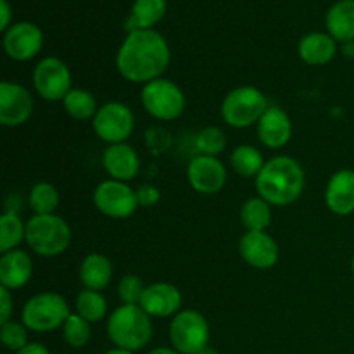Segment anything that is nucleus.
<instances>
[{"mask_svg": "<svg viewBox=\"0 0 354 354\" xmlns=\"http://www.w3.org/2000/svg\"><path fill=\"white\" fill-rule=\"evenodd\" d=\"M168 41L154 30H135L128 33L116 55V68L131 83L154 82L162 78L169 64Z\"/></svg>", "mask_w": 354, "mask_h": 354, "instance_id": "obj_1", "label": "nucleus"}, {"mask_svg": "<svg viewBox=\"0 0 354 354\" xmlns=\"http://www.w3.org/2000/svg\"><path fill=\"white\" fill-rule=\"evenodd\" d=\"M304 169L290 156H277L266 161L256 176V190L270 206H289L296 203L304 190Z\"/></svg>", "mask_w": 354, "mask_h": 354, "instance_id": "obj_2", "label": "nucleus"}, {"mask_svg": "<svg viewBox=\"0 0 354 354\" xmlns=\"http://www.w3.org/2000/svg\"><path fill=\"white\" fill-rule=\"evenodd\" d=\"M152 318L137 304H121L107 320V335L116 348L140 351L151 342Z\"/></svg>", "mask_w": 354, "mask_h": 354, "instance_id": "obj_3", "label": "nucleus"}, {"mask_svg": "<svg viewBox=\"0 0 354 354\" xmlns=\"http://www.w3.org/2000/svg\"><path fill=\"white\" fill-rule=\"evenodd\" d=\"M71 227L57 214H33L26 223V244L35 254L54 258L68 251L71 244Z\"/></svg>", "mask_w": 354, "mask_h": 354, "instance_id": "obj_4", "label": "nucleus"}, {"mask_svg": "<svg viewBox=\"0 0 354 354\" xmlns=\"http://www.w3.org/2000/svg\"><path fill=\"white\" fill-rule=\"evenodd\" d=\"M71 315L69 304L61 294L57 292H40L24 303L21 311V322L28 327V330L47 334L62 327L68 317Z\"/></svg>", "mask_w": 354, "mask_h": 354, "instance_id": "obj_5", "label": "nucleus"}, {"mask_svg": "<svg viewBox=\"0 0 354 354\" xmlns=\"http://www.w3.org/2000/svg\"><path fill=\"white\" fill-rule=\"evenodd\" d=\"M270 107L265 93L256 86H237L225 95L221 118L232 128H248L258 124Z\"/></svg>", "mask_w": 354, "mask_h": 354, "instance_id": "obj_6", "label": "nucleus"}, {"mask_svg": "<svg viewBox=\"0 0 354 354\" xmlns=\"http://www.w3.org/2000/svg\"><path fill=\"white\" fill-rule=\"evenodd\" d=\"M140 100L144 109L159 121H173L185 111V95L175 82L158 78L142 86Z\"/></svg>", "mask_w": 354, "mask_h": 354, "instance_id": "obj_7", "label": "nucleus"}, {"mask_svg": "<svg viewBox=\"0 0 354 354\" xmlns=\"http://www.w3.org/2000/svg\"><path fill=\"white\" fill-rule=\"evenodd\" d=\"M209 324L196 310H183L169 324V341L180 354H199L209 346Z\"/></svg>", "mask_w": 354, "mask_h": 354, "instance_id": "obj_8", "label": "nucleus"}, {"mask_svg": "<svg viewBox=\"0 0 354 354\" xmlns=\"http://www.w3.org/2000/svg\"><path fill=\"white\" fill-rule=\"evenodd\" d=\"M93 204L97 209L113 220H127L138 209L137 192L120 180L100 182L93 190Z\"/></svg>", "mask_w": 354, "mask_h": 354, "instance_id": "obj_9", "label": "nucleus"}, {"mask_svg": "<svg viewBox=\"0 0 354 354\" xmlns=\"http://www.w3.org/2000/svg\"><path fill=\"white\" fill-rule=\"evenodd\" d=\"M92 127L97 137L109 145L124 144L133 133L135 116L127 104L114 100L99 107L92 120Z\"/></svg>", "mask_w": 354, "mask_h": 354, "instance_id": "obj_10", "label": "nucleus"}, {"mask_svg": "<svg viewBox=\"0 0 354 354\" xmlns=\"http://www.w3.org/2000/svg\"><path fill=\"white\" fill-rule=\"evenodd\" d=\"M73 76L68 64L59 57H44L33 71V86L38 95L48 102L64 100L71 92Z\"/></svg>", "mask_w": 354, "mask_h": 354, "instance_id": "obj_11", "label": "nucleus"}, {"mask_svg": "<svg viewBox=\"0 0 354 354\" xmlns=\"http://www.w3.org/2000/svg\"><path fill=\"white\" fill-rule=\"evenodd\" d=\"M33 114V97L30 90L17 82L0 83V123L16 128L26 123Z\"/></svg>", "mask_w": 354, "mask_h": 354, "instance_id": "obj_12", "label": "nucleus"}, {"mask_svg": "<svg viewBox=\"0 0 354 354\" xmlns=\"http://www.w3.org/2000/svg\"><path fill=\"white\" fill-rule=\"evenodd\" d=\"M187 180L196 192L214 196L227 183V168L213 156H196L187 166Z\"/></svg>", "mask_w": 354, "mask_h": 354, "instance_id": "obj_13", "label": "nucleus"}, {"mask_svg": "<svg viewBox=\"0 0 354 354\" xmlns=\"http://www.w3.org/2000/svg\"><path fill=\"white\" fill-rule=\"evenodd\" d=\"M44 45L41 30L33 23H16L3 35V50L14 61H30L37 57Z\"/></svg>", "mask_w": 354, "mask_h": 354, "instance_id": "obj_14", "label": "nucleus"}, {"mask_svg": "<svg viewBox=\"0 0 354 354\" xmlns=\"http://www.w3.org/2000/svg\"><path fill=\"white\" fill-rule=\"evenodd\" d=\"M239 252L249 266L256 270H270L280 256L279 244L266 232H245L239 242Z\"/></svg>", "mask_w": 354, "mask_h": 354, "instance_id": "obj_15", "label": "nucleus"}, {"mask_svg": "<svg viewBox=\"0 0 354 354\" xmlns=\"http://www.w3.org/2000/svg\"><path fill=\"white\" fill-rule=\"evenodd\" d=\"M138 306L151 318H168L178 315L182 308V292L168 282H156L145 287Z\"/></svg>", "mask_w": 354, "mask_h": 354, "instance_id": "obj_16", "label": "nucleus"}, {"mask_svg": "<svg viewBox=\"0 0 354 354\" xmlns=\"http://www.w3.org/2000/svg\"><path fill=\"white\" fill-rule=\"evenodd\" d=\"M258 137L265 147L280 149L292 137V121L289 114L277 106H270L258 121Z\"/></svg>", "mask_w": 354, "mask_h": 354, "instance_id": "obj_17", "label": "nucleus"}, {"mask_svg": "<svg viewBox=\"0 0 354 354\" xmlns=\"http://www.w3.org/2000/svg\"><path fill=\"white\" fill-rule=\"evenodd\" d=\"M102 166L113 180L130 182L140 171V158L131 145L114 144L104 151Z\"/></svg>", "mask_w": 354, "mask_h": 354, "instance_id": "obj_18", "label": "nucleus"}, {"mask_svg": "<svg viewBox=\"0 0 354 354\" xmlns=\"http://www.w3.org/2000/svg\"><path fill=\"white\" fill-rule=\"evenodd\" d=\"M325 204L337 216H348L354 213V171L339 169L327 182Z\"/></svg>", "mask_w": 354, "mask_h": 354, "instance_id": "obj_19", "label": "nucleus"}, {"mask_svg": "<svg viewBox=\"0 0 354 354\" xmlns=\"http://www.w3.org/2000/svg\"><path fill=\"white\" fill-rule=\"evenodd\" d=\"M33 275V261L23 249L3 252L0 258V286L17 290L26 286Z\"/></svg>", "mask_w": 354, "mask_h": 354, "instance_id": "obj_20", "label": "nucleus"}, {"mask_svg": "<svg viewBox=\"0 0 354 354\" xmlns=\"http://www.w3.org/2000/svg\"><path fill=\"white\" fill-rule=\"evenodd\" d=\"M299 57L310 66H325L334 59L337 52L335 40L327 33H310L301 38Z\"/></svg>", "mask_w": 354, "mask_h": 354, "instance_id": "obj_21", "label": "nucleus"}, {"mask_svg": "<svg viewBox=\"0 0 354 354\" xmlns=\"http://www.w3.org/2000/svg\"><path fill=\"white\" fill-rule=\"evenodd\" d=\"M113 263L100 252H92L80 265V280L85 289L104 290L113 280Z\"/></svg>", "mask_w": 354, "mask_h": 354, "instance_id": "obj_22", "label": "nucleus"}, {"mask_svg": "<svg viewBox=\"0 0 354 354\" xmlns=\"http://www.w3.org/2000/svg\"><path fill=\"white\" fill-rule=\"evenodd\" d=\"M327 30L335 41L354 40V0H339L328 9Z\"/></svg>", "mask_w": 354, "mask_h": 354, "instance_id": "obj_23", "label": "nucleus"}, {"mask_svg": "<svg viewBox=\"0 0 354 354\" xmlns=\"http://www.w3.org/2000/svg\"><path fill=\"white\" fill-rule=\"evenodd\" d=\"M166 14V0H135L130 17L127 21L128 31L152 30Z\"/></svg>", "mask_w": 354, "mask_h": 354, "instance_id": "obj_24", "label": "nucleus"}, {"mask_svg": "<svg viewBox=\"0 0 354 354\" xmlns=\"http://www.w3.org/2000/svg\"><path fill=\"white\" fill-rule=\"evenodd\" d=\"M241 221L248 232H266L272 223V206L261 197L248 199L241 207Z\"/></svg>", "mask_w": 354, "mask_h": 354, "instance_id": "obj_25", "label": "nucleus"}, {"mask_svg": "<svg viewBox=\"0 0 354 354\" xmlns=\"http://www.w3.org/2000/svg\"><path fill=\"white\" fill-rule=\"evenodd\" d=\"M230 165L237 175L244 178H256L266 165L261 151L252 145H239L230 156Z\"/></svg>", "mask_w": 354, "mask_h": 354, "instance_id": "obj_26", "label": "nucleus"}, {"mask_svg": "<svg viewBox=\"0 0 354 354\" xmlns=\"http://www.w3.org/2000/svg\"><path fill=\"white\" fill-rule=\"evenodd\" d=\"M64 111L76 121L93 120L99 111L97 107V99L92 92L85 88H73L62 100Z\"/></svg>", "mask_w": 354, "mask_h": 354, "instance_id": "obj_27", "label": "nucleus"}, {"mask_svg": "<svg viewBox=\"0 0 354 354\" xmlns=\"http://www.w3.org/2000/svg\"><path fill=\"white\" fill-rule=\"evenodd\" d=\"M26 241V223L14 211H7L0 216V252L19 249V244Z\"/></svg>", "mask_w": 354, "mask_h": 354, "instance_id": "obj_28", "label": "nucleus"}, {"mask_svg": "<svg viewBox=\"0 0 354 354\" xmlns=\"http://www.w3.org/2000/svg\"><path fill=\"white\" fill-rule=\"evenodd\" d=\"M76 313L90 324L104 320L107 315V301L99 290L83 289L76 296Z\"/></svg>", "mask_w": 354, "mask_h": 354, "instance_id": "obj_29", "label": "nucleus"}, {"mask_svg": "<svg viewBox=\"0 0 354 354\" xmlns=\"http://www.w3.org/2000/svg\"><path fill=\"white\" fill-rule=\"evenodd\" d=\"M28 204L35 214H54L59 206L57 189L48 182L35 183L30 190Z\"/></svg>", "mask_w": 354, "mask_h": 354, "instance_id": "obj_30", "label": "nucleus"}, {"mask_svg": "<svg viewBox=\"0 0 354 354\" xmlns=\"http://www.w3.org/2000/svg\"><path fill=\"white\" fill-rule=\"evenodd\" d=\"M62 337H64L66 344H69L71 348H83L88 344L90 337H92L90 322L80 317L78 313H71L62 325Z\"/></svg>", "mask_w": 354, "mask_h": 354, "instance_id": "obj_31", "label": "nucleus"}, {"mask_svg": "<svg viewBox=\"0 0 354 354\" xmlns=\"http://www.w3.org/2000/svg\"><path fill=\"white\" fill-rule=\"evenodd\" d=\"M196 149L201 156H213L218 158L227 147V137L218 127H206L196 135Z\"/></svg>", "mask_w": 354, "mask_h": 354, "instance_id": "obj_32", "label": "nucleus"}, {"mask_svg": "<svg viewBox=\"0 0 354 354\" xmlns=\"http://www.w3.org/2000/svg\"><path fill=\"white\" fill-rule=\"evenodd\" d=\"M0 341H2L3 348L16 353L21 351V349L30 344L28 342V327L23 322H6L0 328Z\"/></svg>", "mask_w": 354, "mask_h": 354, "instance_id": "obj_33", "label": "nucleus"}, {"mask_svg": "<svg viewBox=\"0 0 354 354\" xmlns=\"http://www.w3.org/2000/svg\"><path fill=\"white\" fill-rule=\"evenodd\" d=\"M144 282L142 279H138L133 273H128L123 279L120 280V286H118V296H120L121 303L123 304H140L142 294L145 290Z\"/></svg>", "mask_w": 354, "mask_h": 354, "instance_id": "obj_34", "label": "nucleus"}, {"mask_svg": "<svg viewBox=\"0 0 354 354\" xmlns=\"http://www.w3.org/2000/svg\"><path fill=\"white\" fill-rule=\"evenodd\" d=\"M135 192H137V201L140 207H152L159 203V199H161L159 189L158 187L151 185V183H144V185L138 187Z\"/></svg>", "mask_w": 354, "mask_h": 354, "instance_id": "obj_35", "label": "nucleus"}, {"mask_svg": "<svg viewBox=\"0 0 354 354\" xmlns=\"http://www.w3.org/2000/svg\"><path fill=\"white\" fill-rule=\"evenodd\" d=\"M12 296H10V290L6 287H0V324H6L10 320V315H12Z\"/></svg>", "mask_w": 354, "mask_h": 354, "instance_id": "obj_36", "label": "nucleus"}, {"mask_svg": "<svg viewBox=\"0 0 354 354\" xmlns=\"http://www.w3.org/2000/svg\"><path fill=\"white\" fill-rule=\"evenodd\" d=\"M0 14H2V17H0V30L7 31L10 28V6L7 3V0H0Z\"/></svg>", "mask_w": 354, "mask_h": 354, "instance_id": "obj_37", "label": "nucleus"}, {"mask_svg": "<svg viewBox=\"0 0 354 354\" xmlns=\"http://www.w3.org/2000/svg\"><path fill=\"white\" fill-rule=\"evenodd\" d=\"M16 354H50V351L44 344H40V342H30L26 348H23Z\"/></svg>", "mask_w": 354, "mask_h": 354, "instance_id": "obj_38", "label": "nucleus"}, {"mask_svg": "<svg viewBox=\"0 0 354 354\" xmlns=\"http://www.w3.org/2000/svg\"><path fill=\"white\" fill-rule=\"evenodd\" d=\"M149 354H180V353L176 351L175 348H165V346H161V348L152 349V351Z\"/></svg>", "mask_w": 354, "mask_h": 354, "instance_id": "obj_39", "label": "nucleus"}, {"mask_svg": "<svg viewBox=\"0 0 354 354\" xmlns=\"http://www.w3.org/2000/svg\"><path fill=\"white\" fill-rule=\"evenodd\" d=\"M344 54H348L349 57H354V40L344 45Z\"/></svg>", "mask_w": 354, "mask_h": 354, "instance_id": "obj_40", "label": "nucleus"}, {"mask_svg": "<svg viewBox=\"0 0 354 354\" xmlns=\"http://www.w3.org/2000/svg\"><path fill=\"white\" fill-rule=\"evenodd\" d=\"M104 354H133V351H128V349H121V348H113Z\"/></svg>", "mask_w": 354, "mask_h": 354, "instance_id": "obj_41", "label": "nucleus"}, {"mask_svg": "<svg viewBox=\"0 0 354 354\" xmlns=\"http://www.w3.org/2000/svg\"><path fill=\"white\" fill-rule=\"evenodd\" d=\"M199 354H218V351L214 348H211V346H207V348L203 349Z\"/></svg>", "mask_w": 354, "mask_h": 354, "instance_id": "obj_42", "label": "nucleus"}, {"mask_svg": "<svg viewBox=\"0 0 354 354\" xmlns=\"http://www.w3.org/2000/svg\"><path fill=\"white\" fill-rule=\"evenodd\" d=\"M351 272H353V277H354V254H353V259H351Z\"/></svg>", "mask_w": 354, "mask_h": 354, "instance_id": "obj_43", "label": "nucleus"}]
</instances>
